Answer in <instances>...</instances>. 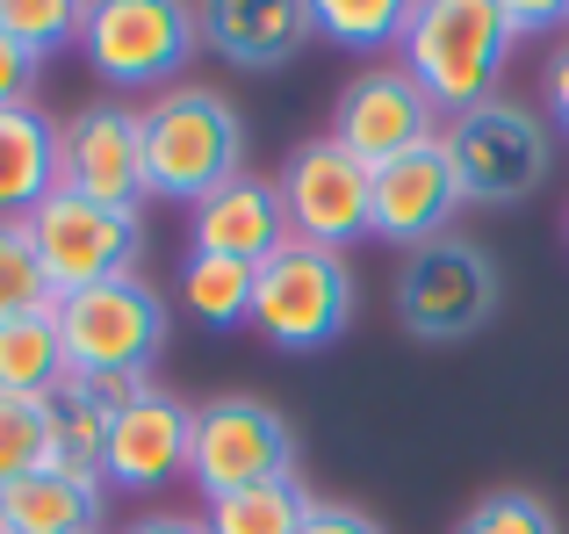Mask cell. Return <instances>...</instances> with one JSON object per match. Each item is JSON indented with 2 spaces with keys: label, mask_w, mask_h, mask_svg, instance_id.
<instances>
[{
  "label": "cell",
  "mask_w": 569,
  "mask_h": 534,
  "mask_svg": "<svg viewBox=\"0 0 569 534\" xmlns=\"http://www.w3.org/2000/svg\"><path fill=\"white\" fill-rule=\"evenodd\" d=\"M289 246V210H281V188L274 181H223L217 196H202L188 210V254L209 260H238V267H260Z\"/></svg>",
  "instance_id": "obj_15"
},
{
  "label": "cell",
  "mask_w": 569,
  "mask_h": 534,
  "mask_svg": "<svg viewBox=\"0 0 569 534\" xmlns=\"http://www.w3.org/2000/svg\"><path fill=\"white\" fill-rule=\"evenodd\" d=\"M144 174H152V196H173V202H202L217 196L223 181L246 174V123L238 109L217 95V87H159L144 101Z\"/></svg>",
  "instance_id": "obj_2"
},
{
  "label": "cell",
  "mask_w": 569,
  "mask_h": 534,
  "mask_svg": "<svg viewBox=\"0 0 569 534\" xmlns=\"http://www.w3.org/2000/svg\"><path fill=\"white\" fill-rule=\"evenodd\" d=\"M51 469V397H0V492Z\"/></svg>",
  "instance_id": "obj_25"
},
{
  "label": "cell",
  "mask_w": 569,
  "mask_h": 534,
  "mask_svg": "<svg viewBox=\"0 0 569 534\" xmlns=\"http://www.w3.org/2000/svg\"><path fill=\"white\" fill-rule=\"evenodd\" d=\"M138 376H66L51 390V469L72 477H101V455H109V426L116 412L138 397Z\"/></svg>",
  "instance_id": "obj_17"
},
{
  "label": "cell",
  "mask_w": 569,
  "mask_h": 534,
  "mask_svg": "<svg viewBox=\"0 0 569 534\" xmlns=\"http://www.w3.org/2000/svg\"><path fill=\"white\" fill-rule=\"evenodd\" d=\"M202 14V43L223 58V66H252V72H274L303 51L318 29H310L303 0H217V8H194Z\"/></svg>",
  "instance_id": "obj_16"
},
{
  "label": "cell",
  "mask_w": 569,
  "mask_h": 534,
  "mask_svg": "<svg viewBox=\"0 0 569 534\" xmlns=\"http://www.w3.org/2000/svg\"><path fill=\"white\" fill-rule=\"evenodd\" d=\"M310 29L339 51H389L411 29V0H310Z\"/></svg>",
  "instance_id": "obj_23"
},
{
  "label": "cell",
  "mask_w": 569,
  "mask_h": 534,
  "mask_svg": "<svg viewBox=\"0 0 569 534\" xmlns=\"http://www.w3.org/2000/svg\"><path fill=\"white\" fill-rule=\"evenodd\" d=\"M194 43H202V14L181 0H94V8H80V51L94 80H109L116 95L173 80L194 58Z\"/></svg>",
  "instance_id": "obj_8"
},
{
  "label": "cell",
  "mask_w": 569,
  "mask_h": 534,
  "mask_svg": "<svg viewBox=\"0 0 569 534\" xmlns=\"http://www.w3.org/2000/svg\"><path fill=\"white\" fill-rule=\"evenodd\" d=\"M58 188V123L37 101L0 109V217H29Z\"/></svg>",
  "instance_id": "obj_19"
},
{
  "label": "cell",
  "mask_w": 569,
  "mask_h": 534,
  "mask_svg": "<svg viewBox=\"0 0 569 534\" xmlns=\"http://www.w3.org/2000/svg\"><path fill=\"white\" fill-rule=\"evenodd\" d=\"M440 145H447V167L461 181V202H527L548 181V167H556L548 116L512 101V95L440 123Z\"/></svg>",
  "instance_id": "obj_5"
},
{
  "label": "cell",
  "mask_w": 569,
  "mask_h": 534,
  "mask_svg": "<svg viewBox=\"0 0 569 534\" xmlns=\"http://www.w3.org/2000/svg\"><path fill=\"white\" fill-rule=\"evenodd\" d=\"M0 534H8V527H0Z\"/></svg>",
  "instance_id": "obj_32"
},
{
  "label": "cell",
  "mask_w": 569,
  "mask_h": 534,
  "mask_svg": "<svg viewBox=\"0 0 569 534\" xmlns=\"http://www.w3.org/2000/svg\"><path fill=\"white\" fill-rule=\"evenodd\" d=\"M51 318H58V339H66L72 376H138V383H152V362L167 354L173 310L144 275H116V281H94V289L58 296Z\"/></svg>",
  "instance_id": "obj_4"
},
{
  "label": "cell",
  "mask_w": 569,
  "mask_h": 534,
  "mask_svg": "<svg viewBox=\"0 0 569 534\" xmlns=\"http://www.w3.org/2000/svg\"><path fill=\"white\" fill-rule=\"evenodd\" d=\"M123 534H209V527H202V513H144Z\"/></svg>",
  "instance_id": "obj_31"
},
{
  "label": "cell",
  "mask_w": 569,
  "mask_h": 534,
  "mask_svg": "<svg viewBox=\"0 0 569 534\" xmlns=\"http://www.w3.org/2000/svg\"><path fill=\"white\" fill-rule=\"evenodd\" d=\"M252 333L274 354H318L353 325V260L332 246L289 239L274 260L252 267Z\"/></svg>",
  "instance_id": "obj_3"
},
{
  "label": "cell",
  "mask_w": 569,
  "mask_h": 534,
  "mask_svg": "<svg viewBox=\"0 0 569 534\" xmlns=\"http://www.w3.org/2000/svg\"><path fill=\"white\" fill-rule=\"evenodd\" d=\"M37 66H43V58H29L22 43L0 29V109H14V101H37Z\"/></svg>",
  "instance_id": "obj_28"
},
{
  "label": "cell",
  "mask_w": 569,
  "mask_h": 534,
  "mask_svg": "<svg viewBox=\"0 0 569 534\" xmlns=\"http://www.w3.org/2000/svg\"><path fill=\"white\" fill-rule=\"evenodd\" d=\"M325 138H332L339 152H353L361 167H389V159L418 152V145H440V109H432L426 87L403 72V58H389V66H368L339 87Z\"/></svg>",
  "instance_id": "obj_11"
},
{
  "label": "cell",
  "mask_w": 569,
  "mask_h": 534,
  "mask_svg": "<svg viewBox=\"0 0 569 534\" xmlns=\"http://www.w3.org/2000/svg\"><path fill=\"white\" fill-rule=\"evenodd\" d=\"M303 521H310V492L296 477L246 484V492H223L202 506L209 534H303Z\"/></svg>",
  "instance_id": "obj_21"
},
{
  "label": "cell",
  "mask_w": 569,
  "mask_h": 534,
  "mask_svg": "<svg viewBox=\"0 0 569 534\" xmlns=\"http://www.w3.org/2000/svg\"><path fill=\"white\" fill-rule=\"evenodd\" d=\"M58 188L109 210H144L152 174H144V116L130 101H87L58 123Z\"/></svg>",
  "instance_id": "obj_10"
},
{
  "label": "cell",
  "mask_w": 569,
  "mask_h": 534,
  "mask_svg": "<svg viewBox=\"0 0 569 534\" xmlns=\"http://www.w3.org/2000/svg\"><path fill=\"white\" fill-rule=\"evenodd\" d=\"M541 116L556 138H569V43H556V58L541 66Z\"/></svg>",
  "instance_id": "obj_29"
},
{
  "label": "cell",
  "mask_w": 569,
  "mask_h": 534,
  "mask_svg": "<svg viewBox=\"0 0 569 534\" xmlns=\"http://www.w3.org/2000/svg\"><path fill=\"white\" fill-rule=\"evenodd\" d=\"M455 534H562V521H556V506L533 498V492H490L455 521Z\"/></svg>",
  "instance_id": "obj_27"
},
{
  "label": "cell",
  "mask_w": 569,
  "mask_h": 534,
  "mask_svg": "<svg viewBox=\"0 0 569 534\" xmlns=\"http://www.w3.org/2000/svg\"><path fill=\"white\" fill-rule=\"evenodd\" d=\"M51 304H58V289H51V275H43L37 239H29V217H0V325L37 318V310H51Z\"/></svg>",
  "instance_id": "obj_24"
},
{
  "label": "cell",
  "mask_w": 569,
  "mask_h": 534,
  "mask_svg": "<svg viewBox=\"0 0 569 534\" xmlns=\"http://www.w3.org/2000/svg\"><path fill=\"white\" fill-rule=\"evenodd\" d=\"M109 521V484L72 477V469H37V477L0 492V527L8 534H101Z\"/></svg>",
  "instance_id": "obj_18"
},
{
  "label": "cell",
  "mask_w": 569,
  "mask_h": 534,
  "mask_svg": "<svg viewBox=\"0 0 569 534\" xmlns=\"http://www.w3.org/2000/svg\"><path fill=\"white\" fill-rule=\"evenodd\" d=\"M498 296H505V275L490 260V246L461 239V231L403 254L397 267V325L411 339H432V347L483 333L498 318Z\"/></svg>",
  "instance_id": "obj_6"
},
{
  "label": "cell",
  "mask_w": 569,
  "mask_h": 534,
  "mask_svg": "<svg viewBox=\"0 0 569 534\" xmlns=\"http://www.w3.org/2000/svg\"><path fill=\"white\" fill-rule=\"evenodd\" d=\"M455 210H461V181L447 167V145H418V152L376 167V202H368V231L376 239L418 254V246L447 239Z\"/></svg>",
  "instance_id": "obj_14"
},
{
  "label": "cell",
  "mask_w": 569,
  "mask_h": 534,
  "mask_svg": "<svg viewBox=\"0 0 569 534\" xmlns=\"http://www.w3.org/2000/svg\"><path fill=\"white\" fill-rule=\"evenodd\" d=\"M66 376H72V362H66V339H58L51 310L0 325V397H51Z\"/></svg>",
  "instance_id": "obj_20"
},
{
  "label": "cell",
  "mask_w": 569,
  "mask_h": 534,
  "mask_svg": "<svg viewBox=\"0 0 569 534\" xmlns=\"http://www.w3.org/2000/svg\"><path fill=\"white\" fill-rule=\"evenodd\" d=\"M29 239L43 254V275H51L58 296L94 289V281L138 275L144 254V217L138 210H109V202H87L72 188H51V196L29 210Z\"/></svg>",
  "instance_id": "obj_9"
},
{
  "label": "cell",
  "mask_w": 569,
  "mask_h": 534,
  "mask_svg": "<svg viewBox=\"0 0 569 534\" xmlns=\"http://www.w3.org/2000/svg\"><path fill=\"white\" fill-rule=\"evenodd\" d=\"M188 448H194V405H181L173 390L144 383L109 426V455H101V484L123 492H159V484L188 477Z\"/></svg>",
  "instance_id": "obj_13"
},
{
  "label": "cell",
  "mask_w": 569,
  "mask_h": 534,
  "mask_svg": "<svg viewBox=\"0 0 569 534\" xmlns=\"http://www.w3.org/2000/svg\"><path fill=\"white\" fill-rule=\"evenodd\" d=\"M173 296H181V310L194 325H246L252 318V267L238 260H209V254H188L181 260V281H173Z\"/></svg>",
  "instance_id": "obj_22"
},
{
  "label": "cell",
  "mask_w": 569,
  "mask_h": 534,
  "mask_svg": "<svg viewBox=\"0 0 569 534\" xmlns=\"http://www.w3.org/2000/svg\"><path fill=\"white\" fill-rule=\"evenodd\" d=\"M281 210H289V239L332 246L347 254L353 239H368V202H376V167H361L353 152H339L332 138H310L281 159Z\"/></svg>",
  "instance_id": "obj_12"
},
{
  "label": "cell",
  "mask_w": 569,
  "mask_h": 534,
  "mask_svg": "<svg viewBox=\"0 0 569 534\" xmlns=\"http://www.w3.org/2000/svg\"><path fill=\"white\" fill-rule=\"evenodd\" d=\"M296 477V426L281 419L267 397L223 390L209 405H194V448H188V484L209 498L246 492V484Z\"/></svg>",
  "instance_id": "obj_7"
},
{
  "label": "cell",
  "mask_w": 569,
  "mask_h": 534,
  "mask_svg": "<svg viewBox=\"0 0 569 534\" xmlns=\"http://www.w3.org/2000/svg\"><path fill=\"white\" fill-rule=\"evenodd\" d=\"M303 534H382V521H376V513H361V506H339V498H310Z\"/></svg>",
  "instance_id": "obj_30"
},
{
  "label": "cell",
  "mask_w": 569,
  "mask_h": 534,
  "mask_svg": "<svg viewBox=\"0 0 569 534\" xmlns=\"http://www.w3.org/2000/svg\"><path fill=\"white\" fill-rule=\"evenodd\" d=\"M0 29L29 58H51L58 43H80V8L72 0H0Z\"/></svg>",
  "instance_id": "obj_26"
},
{
  "label": "cell",
  "mask_w": 569,
  "mask_h": 534,
  "mask_svg": "<svg viewBox=\"0 0 569 534\" xmlns=\"http://www.w3.org/2000/svg\"><path fill=\"white\" fill-rule=\"evenodd\" d=\"M512 43H519L512 0H418L397 51L403 72L426 87V101L455 123V116L498 101Z\"/></svg>",
  "instance_id": "obj_1"
}]
</instances>
